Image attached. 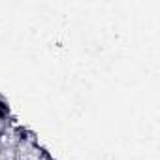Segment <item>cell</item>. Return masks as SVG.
Instances as JSON below:
<instances>
[{"mask_svg": "<svg viewBox=\"0 0 160 160\" xmlns=\"http://www.w3.org/2000/svg\"><path fill=\"white\" fill-rule=\"evenodd\" d=\"M10 117H12V109H10V106L6 102L4 106H0V121H8Z\"/></svg>", "mask_w": 160, "mask_h": 160, "instance_id": "obj_1", "label": "cell"}, {"mask_svg": "<svg viewBox=\"0 0 160 160\" xmlns=\"http://www.w3.org/2000/svg\"><path fill=\"white\" fill-rule=\"evenodd\" d=\"M15 134H17V138H19L21 141H27V139H28V134H30V132H28V130H27L25 126H17V128H15Z\"/></svg>", "mask_w": 160, "mask_h": 160, "instance_id": "obj_2", "label": "cell"}, {"mask_svg": "<svg viewBox=\"0 0 160 160\" xmlns=\"http://www.w3.org/2000/svg\"><path fill=\"white\" fill-rule=\"evenodd\" d=\"M2 138H4V130L0 128V141H2Z\"/></svg>", "mask_w": 160, "mask_h": 160, "instance_id": "obj_3", "label": "cell"}, {"mask_svg": "<svg viewBox=\"0 0 160 160\" xmlns=\"http://www.w3.org/2000/svg\"><path fill=\"white\" fill-rule=\"evenodd\" d=\"M4 104H6V100H4V98H0V106H4Z\"/></svg>", "mask_w": 160, "mask_h": 160, "instance_id": "obj_4", "label": "cell"}]
</instances>
